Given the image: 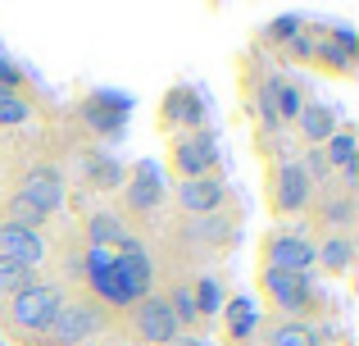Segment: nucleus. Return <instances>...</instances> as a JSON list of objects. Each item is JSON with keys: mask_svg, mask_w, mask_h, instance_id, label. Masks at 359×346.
I'll return each mask as SVG.
<instances>
[{"mask_svg": "<svg viewBox=\"0 0 359 346\" xmlns=\"http://www.w3.org/2000/svg\"><path fill=\"white\" fill-rule=\"evenodd\" d=\"M173 342H177V346H205L201 338H173Z\"/></svg>", "mask_w": 359, "mask_h": 346, "instance_id": "nucleus-33", "label": "nucleus"}, {"mask_svg": "<svg viewBox=\"0 0 359 346\" xmlns=\"http://www.w3.org/2000/svg\"><path fill=\"white\" fill-rule=\"evenodd\" d=\"M351 237L346 232H337V237H327L323 241V251H314V260H323V269H332V274H341L346 265H351Z\"/></svg>", "mask_w": 359, "mask_h": 346, "instance_id": "nucleus-21", "label": "nucleus"}, {"mask_svg": "<svg viewBox=\"0 0 359 346\" xmlns=\"http://www.w3.org/2000/svg\"><path fill=\"white\" fill-rule=\"evenodd\" d=\"M309 196H314V182L305 178V169L300 164H278L273 169V210H282V214H300V210H309Z\"/></svg>", "mask_w": 359, "mask_h": 346, "instance_id": "nucleus-6", "label": "nucleus"}, {"mask_svg": "<svg viewBox=\"0 0 359 346\" xmlns=\"http://www.w3.org/2000/svg\"><path fill=\"white\" fill-rule=\"evenodd\" d=\"M264 91H269V100H273V119L296 124L300 105H305V91H300L296 82H287V78H269V82H264Z\"/></svg>", "mask_w": 359, "mask_h": 346, "instance_id": "nucleus-15", "label": "nucleus"}, {"mask_svg": "<svg viewBox=\"0 0 359 346\" xmlns=\"http://www.w3.org/2000/svg\"><path fill=\"white\" fill-rule=\"evenodd\" d=\"M259 292L278 314H305L314 292H309V274H291V269H264Z\"/></svg>", "mask_w": 359, "mask_h": 346, "instance_id": "nucleus-3", "label": "nucleus"}, {"mask_svg": "<svg viewBox=\"0 0 359 346\" xmlns=\"http://www.w3.org/2000/svg\"><path fill=\"white\" fill-rule=\"evenodd\" d=\"M91 178H96V182H100V187H118V182H123V173H118V164H96V173H91Z\"/></svg>", "mask_w": 359, "mask_h": 346, "instance_id": "nucleus-29", "label": "nucleus"}, {"mask_svg": "<svg viewBox=\"0 0 359 346\" xmlns=\"http://www.w3.org/2000/svg\"><path fill=\"white\" fill-rule=\"evenodd\" d=\"M100 328H105V310L96 301H69L55 314L50 333H46V346H78V342L96 338Z\"/></svg>", "mask_w": 359, "mask_h": 346, "instance_id": "nucleus-2", "label": "nucleus"}, {"mask_svg": "<svg viewBox=\"0 0 359 346\" xmlns=\"http://www.w3.org/2000/svg\"><path fill=\"white\" fill-rule=\"evenodd\" d=\"M60 305H64V296L55 292V287L32 283L27 292L9 296V314H5V319H9V328H14L23 342H36V338H46V333H50Z\"/></svg>", "mask_w": 359, "mask_h": 346, "instance_id": "nucleus-1", "label": "nucleus"}, {"mask_svg": "<svg viewBox=\"0 0 359 346\" xmlns=\"http://www.w3.org/2000/svg\"><path fill=\"white\" fill-rule=\"evenodd\" d=\"M318 219L332 223V228H351V223H355V201H351V196H337V201H327L323 210H318Z\"/></svg>", "mask_w": 359, "mask_h": 346, "instance_id": "nucleus-26", "label": "nucleus"}, {"mask_svg": "<svg viewBox=\"0 0 359 346\" xmlns=\"http://www.w3.org/2000/svg\"><path fill=\"white\" fill-rule=\"evenodd\" d=\"M123 114H128V100L123 96H91L87 100V119H91V128H100V133H118Z\"/></svg>", "mask_w": 359, "mask_h": 346, "instance_id": "nucleus-16", "label": "nucleus"}, {"mask_svg": "<svg viewBox=\"0 0 359 346\" xmlns=\"http://www.w3.org/2000/svg\"><path fill=\"white\" fill-rule=\"evenodd\" d=\"M164 119H177V124H187V128H201V100H196V91H187V87L168 91Z\"/></svg>", "mask_w": 359, "mask_h": 346, "instance_id": "nucleus-18", "label": "nucleus"}, {"mask_svg": "<svg viewBox=\"0 0 359 346\" xmlns=\"http://www.w3.org/2000/svg\"><path fill=\"white\" fill-rule=\"evenodd\" d=\"M0 87H9V91L18 87V69H14V64L5 60V55H0Z\"/></svg>", "mask_w": 359, "mask_h": 346, "instance_id": "nucleus-30", "label": "nucleus"}, {"mask_svg": "<svg viewBox=\"0 0 359 346\" xmlns=\"http://www.w3.org/2000/svg\"><path fill=\"white\" fill-rule=\"evenodd\" d=\"M296 124H300V137H305L309 146H323L327 137L337 133V119H332V109H327V105H318V100H305V105H300Z\"/></svg>", "mask_w": 359, "mask_h": 346, "instance_id": "nucleus-14", "label": "nucleus"}, {"mask_svg": "<svg viewBox=\"0 0 359 346\" xmlns=\"http://www.w3.org/2000/svg\"><path fill=\"white\" fill-rule=\"evenodd\" d=\"M223 201H228V187H223V178L205 173V178H187V182H177V205H182L191 219H205V214H219Z\"/></svg>", "mask_w": 359, "mask_h": 346, "instance_id": "nucleus-8", "label": "nucleus"}, {"mask_svg": "<svg viewBox=\"0 0 359 346\" xmlns=\"http://www.w3.org/2000/svg\"><path fill=\"white\" fill-rule=\"evenodd\" d=\"M341 182H346V187H355V182H359V160H351V164L341 169Z\"/></svg>", "mask_w": 359, "mask_h": 346, "instance_id": "nucleus-32", "label": "nucleus"}, {"mask_svg": "<svg viewBox=\"0 0 359 346\" xmlns=\"http://www.w3.org/2000/svg\"><path fill=\"white\" fill-rule=\"evenodd\" d=\"M114 269H118L123 283L132 287V296H137V301H146L150 287H155V269H150V255L141 251V241H137V237H123V241H118Z\"/></svg>", "mask_w": 359, "mask_h": 346, "instance_id": "nucleus-10", "label": "nucleus"}, {"mask_svg": "<svg viewBox=\"0 0 359 346\" xmlns=\"http://www.w3.org/2000/svg\"><path fill=\"white\" fill-rule=\"evenodd\" d=\"M314 265V241L296 237V232H273L264 241V269H291V274H309Z\"/></svg>", "mask_w": 359, "mask_h": 346, "instance_id": "nucleus-7", "label": "nucleus"}, {"mask_svg": "<svg viewBox=\"0 0 359 346\" xmlns=\"http://www.w3.org/2000/svg\"><path fill=\"white\" fill-rule=\"evenodd\" d=\"M159 201H164V187H159L155 164H137L128 187H123V205L137 210V214H150V210H159Z\"/></svg>", "mask_w": 359, "mask_h": 346, "instance_id": "nucleus-12", "label": "nucleus"}, {"mask_svg": "<svg viewBox=\"0 0 359 346\" xmlns=\"http://www.w3.org/2000/svg\"><path fill=\"white\" fill-rule=\"evenodd\" d=\"M168 305H173L177 328H201V310H196V292H191V287H177Z\"/></svg>", "mask_w": 359, "mask_h": 346, "instance_id": "nucleus-24", "label": "nucleus"}, {"mask_svg": "<svg viewBox=\"0 0 359 346\" xmlns=\"http://www.w3.org/2000/svg\"><path fill=\"white\" fill-rule=\"evenodd\" d=\"M219 305H223V287H219V278H201V292H196V310H201V319L219 314Z\"/></svg>", "mask_w": 359, "mask_h": 346, "instance_id": "nucleus-27", "label": "nucleus"}, {"mask_svg": "<svg viewBox=\"0 0 359 346\" xmlns=\"http://www.w3.org/2000/svg\"><path fill=\"white\" fill-rule=\"evenodd\" d=\"M14 124H27V100L18 91L0 87V128H14Z\"/></svg>", "mask_w": 359, "mask_h": 346, "instance_id": "nucleus-25", "label": "nucleus"}, {"mask_svg": "<svg viewBox=\"0 0 359 346\" xmlns=\"http://www.w3.org/2000/svg\"><path fill=\"white\" fill-rule=\"evenodd\" d=\"M132 333L150 346H168L177 338V319H173V305L168 296H146V301L132 305Z\"/></svg>", "mask_w": 359, "mask_h": 346, "instance_id": "nucleus-4", "label": "nucleus"}, {"mask_svg": "<svg viewBox=\"0 0 359 346\" xmlns=\"http://www.w3.org/2000/svg\"><path fill=\"white\" fill-rule=\"evenodd\" d=\"M214 160H219L214 137L201 133V128H196L191 137H182V142H173V151H168V164H173L177 182H187V178H205L214 169Z\"/></svg>", "mask_w": 359, "mask_h": 346, "instance_id": "nucleus-5", "label": "nucleus"}, {"mask_svg": "<svg viewBox=\"0 0 359 346\" xmlns=\"http://www.w3.org/2000/svg\"><path fill=\"white\" fill-rule=\"evenodd\" d=\"M0 260H14L23 269H36L46 260V237L32 228H14V223H0Z\"/></svg>", "mask_w": 359, "mask_h": 346, "instance_id": "nucleus-11", "label": "nucleus"}, {"mask_svg": "<svg viewBox=\"0 0 359 346\" xmlns=\"http://www.w3.org/2000/svg\"><path fill=\"white\" fill-rule=\"evenodd\" d=\"M323 155H327V169H346V164L355 160V133H341V128H337L323 142Z\"/></svg>", "mask_w": 359, "mask_h": 346, "instance_id": "nucleus-23", "label": "nucleus"}, {"mask_svg": "<svg viewBox=\"0 0 359 346\" xmlns=\"http://www.w3.org/2000/svg\"><path fill=\"white\" fill-rule=\"evenodd\" d=\"M18 196L32 201L36 210L55 214L64 205V178L55 173L50 164H32V169H23V178H18Z\"/></svg>", "mask_w": 359, "mask_h": 346, "instance_id": "nucleus-9", "label": "nucleus"}, {"mask_svg": "<svg viewBox=\"0 0 359 346\" xmlns=\"http://www.w3.org/2000/svg\"><path fill=\"white\" fill-rule=\"evenodd\" d=\"M296 32H300V18H278V23H273V36H287L291 41Z\"/></svg>", "mask_w": 359, "mask_h": 346, "instance_id": "nucleus-31", "label": "nucleus"}, {"mask_svg": "<svg viewBox=\"0 0 359 346\" xmlns=\"http://www.w3.org/2000/svg\"><path fill=\"white\" fill-rule=\"evenodd\" d=\"M255 328H259V310H255L250 296H232L228 305H223V333H228V342H250Z\"/></svg>", "mask_w": 359, "mask_h": 346, "instance_id": "nucleus-13", "label": "nucleus"}, {"mask_svg": "<svg viewBox=\"0 0 359 346\" xmlns=\"http://www.w3.org/2000/svg\"><path fill=\"white\" fill-rule=\"evenodd\" d=\"M5 214H9L5 223H14V228H32V232H41V223L50 219V214H46V210H36V205H32V201H23V196H18V192L9 196Z\"/></svg>", "mask_w": 359, "mask_h": 346, "instance_id": "nucleus-20", "label": "nucleus"}, {"mask_svg": "<svg viewBox=\"0 0 359 346\" xmlns=\"http://www.w3.org/2000/svg\"><path fill=\"white\" fill-rule=\"evenodd\" d=\"M269 346H318V333L300 319H282L278 328L269 333Z\"/></svg>", "mask_w": 359, "mask_h": 346, "instance_id": "nucleus-19", "label": "nucleus"}, {"mask_svg": "<svg viewBox=\"0 0 359 346\" xmlns=\"http://www.w3.org/2000/svg\"><path fill=\"white\" fill-rule=\"evenodd\" d=\"M32 283H36V269H23V265H14V260H0V292L5 296L27 292Z\"/></svg>", "mask_w": 359, "mask_h": 346, "instance_id": "nucleus-22", "label": "nucleus"}, {"mask_svg": "<svg viewBox=\"0 0 359 346\" xmlns=\"http://www.w3.org/2000/svg\"><path fill=\"white\" fill-rule=\"evenodd\" d=\"M128 237V232H123V223H118V214H109V210H96L87 219V246H118V241Z\"/></svg>", "mask_w": 359, "mask_h": 346, "instance_id": "nucleus-17", "label": "nucleus"}, {"mask_svg": "<svg viewBox=\"0 0 359 346\" xmlns=\"http://www.w3.org/2000/svg\"><path fill=\"white\" fill-rule=\"evenodd\" d=\"M191 232H201V237L219 241V237H228V232H232V223H228V219H214V214H205L201 223H191Z\"/></svg>", "mask_w": 359, "mask_h": 346, "instance_id": "nucleus-28", "label": "nucleus"}]
</instances>
